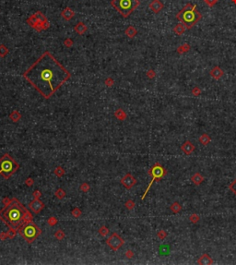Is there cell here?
Wrapping results in <instances>:
<instances>
[{"instance_id": "6da1fadb", "label": "cell", "mask_w": 236, "mask_h": 265, "mask_svg": "<svg viewBox=\"0 0 236 265\" xmlns=\"http://www.w3.org/2000/svg\"><path fill=\"white\" fill-rule=\"evenodd\" d=\"M23 77L45 99L51 98L70 78V73L45 52L23 73Z\"/></svg>"}, {"instance_id": "7a4b0ae2", "label": "cell", "mask_w": 236, "mask_h": 265, "mask_svg": "<svg viewBox=\"0 0 236 265\" xmlns=\"http://www.w3.org/2000/svg\"><path fill=\"white\" fill-rule=\"evenodd\" d=\"M29 214L27 209L17 199H12L0 210V219L13 230L19 229L25 224Z\"/></svg>"}, {"instance_id": "3957f363", "label": "cell", "mask_w": 236, "mask_h": 265, "mask_svg": "<svg viewBox=\"0 0 236 265\" xmlns=\"http://www.w3.org/2000/svg\"><path fill=\"white\" fill-rule=\"evenodd\" d=\"M176 18L183 24L185 25L188 29H190L195 26L202 19V15L196 9V5L187 4L176 15Z\"/></svg>"}, {"instance_id": "277c9868", "label": "cell", "mask_w": 236, "mask_h": 265, "mask_svg": "<svg viewBox=\"0 0 236 265\" xmlns=\"http://www.w3.org/2000/svg\"><path fill=\"white\" fill-rule=\"evenodd\" d=\"M19 168L18 164L9 154H4L0 158V175L5 178H9Z\"/></svg>"}, {"instance_id": "5b68a950", "label": "cell", "mask_w": 236, "mask_h": 265, "mask_svg": "<svg viewBox=\"0 0 236 265\" xmlns=\"http://www.w3.org/2000/svg\"><path fill=\"white\" fill-rule=\"evenodd\" d=\"M139 5V0H113L112 1V6L124 17L129 16Z\"/></svg>"}, {"instance_id": "8992f818", "label": "cell", "mask_w": 236, "mask_h": 265, "mask_svg": "<svg viewBox=\"0 0 236 265\" xmlns=\"http://www.w3.org/2000/svg\"><path fill=\"white\" fill-rule=\"evenodd\" d=\"M19 233L21 237H23L27 242L32 243L41 234V229L37 226L36 224L33 222H28L25 223L19 228Z\"/></svg>"}, {"instance_id": "52a82bcc", "label": "cell", "mask_w": 236, "mask_h": 265, "mask_svg": "<svg viewBox=\"0 0 236 265\" xmlns=\"http://www.w3.org/2000/svg\"><path fill=\"white\" fill-rule=\"evenodd\" d=\"M149 174H150L151 177H152V180L150 181V183H149L148 188L146 189V192H145V194L143 195L142 199L145 198V196H146V194L148 193V191L149 190V188H150L152 183H153L155 180H159L162 177H164V176H165V174H166V171H165V169L162 167V166H161L159 164H156L153 166V167H152V169L150 170Z\"/></svg>"}, {"instance_id": "ba28073f", "label": "cell", "mask_w": 236, "mask_h": 265, "mask_svg": "<svg viewBox=\"0 0 236 265\" xmlns=\"http://www.w3.org/2000/svg\"><path fill=\"white\" fill-rule=\"evenodd\" d=\"M181 149H182V151H184L185 154H190V153H192V151H194L195 146L189 140H187V141H185L184 144L182 145Z\"/></svg>"}, {"instance_id": "9c48e42d", "label": "cell", "mask_w": 236, "mask_h": 265, "mask_svg": "<svg viewBox=\"0 0 236 265\" xmlns=\"http://www.w3.org/2000/svg\"><path fill=\"white\" fill-rule=\"evenodd\" d=\"M43 204L42 202H40L39 201H34L30 203V209L35 211V213H38L40 210L43 209Z\"/></svg>"}, {"instance_id": "30bf717a", "label": "cell", "mask_w": 236, "mask_h": 265, "mask_svg": "<svg viewBox=\"0 0 236 265\" xmlns=\"http://www.w3.org/2000/svg\"><path fill=\"white\" fill-rule=\"evenodd\" d=\"M198 263L200 264H211L212 263V260L210 257L208 255V254H204L201 258L198 260V261H197Z\"/></svg>"}, {"instance_id": "8fae6325", "label": "cell", "mask_w": 236, "mask_h": 265, "mask_svg": "<svg viewBox=\"0 0 236 265\" xmlns=\"http://www.w3.org/2000/svg\"><path fill=\"white\" fill-rule=\"evenodd\" d=\"M222 73H223L222 70H220L219 67H215V69H213L212 71L210 72L211 76H212L213 78H215V79H219V77H222Z\"/></svg>"}, {"instance_id": "7c38bea8", "label": "cell", "mask_w": 236, "mask_h": 265, "mask_svg": "<svg viewBox=\"0 0 236 265\" xmlns=\"http://www.w3.org/2000/svg\"><path fill=\"white\" fill-rule=\"evenodd\" d=\"M203 180H204V177L201 175H199V174H196L195 176L192 177V181L196 185H199Z\"/></svg>"}, {"instance_id": "4fadbf2b", "label": "cell", "mask_w": 236, "mask_h": 265, "mask_svg": "<svg viewBox=\"0 0 236 265\" xmlns=\"http://www.w3.org/2000/svg\"><path fill=\"white\" fill-rule=\"evenodd\" d=\"M199 140H200V142L202 143L203 145H207V144H209V143L210 142V138L209 137V135L203 134L201 137L199 138Z\"/></svg>"}, {"instance_id": "5bb4252c", "label": "cell", "mask_w": 236, "mask_h": 265, "mask_svg": "<svg viewBox=\"0 0 236 265\" xmlns=\"http://www.w3.org/2000/svg\"><path fill=\"white\" fill-rule=\"evenodd\" d=\"M171 209L172 210V211L173 213H178V211L181 210V205L179 203H177V202H175V203H173L172 205V207H171Z\"/></svg>"}, {"instance_id": "9a60e30c", "label": "cell", "mask_w": 236, "mask_h": 265, "mask_svg": "<svg viewBox=\"0 0 236 265\" xmlns=\"http://www.w3.org/2000/svg\"><path fill=\"white\" fill-rule=\"evenodd\" d=\"M230 189L236 195V179L233 181V182L230 185Z\"/></svg>"}, {"instance_id": "2e32d148", "label": "cell", "mask_w": 236, "mask_h": 265, "mask_svg": "<svg viewBox=\"0 0 236 265\" xmlns=\"http://www.w3.org/2000/svg\"><path fill=\"white\" fill-rule=\"evenodd\" d=\"M198 219H199V217L197 216L196 214H193L191 217H190V221L193 222V223H196L197 221H198Z\"/></svg>"}]
</instances>
